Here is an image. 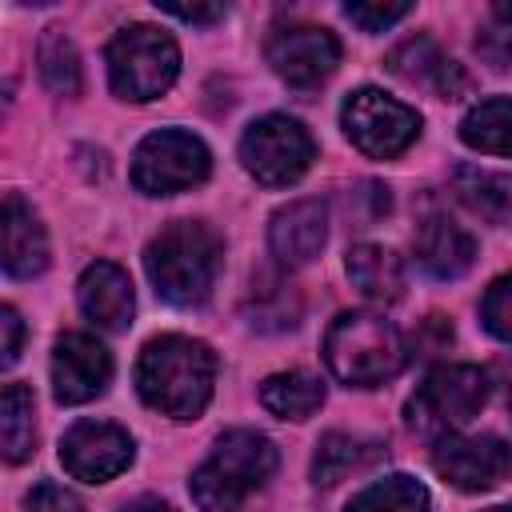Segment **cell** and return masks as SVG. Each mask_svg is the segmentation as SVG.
Instances as JSON below:
<instances>
[{"label": "cell", "instance_id": "6da1fadb", "mask_svg": "<svg viewBox=\"0 0 512 512\" xmlns=\"http://www.w3.org/2000/svg\"><path fill=\"white\" fill-rule=\"evenodd\" d=\"M216 356L192 336H156L136 360V388L148 408L172 420H196L212 396Z\"/></svg>", "mask_w": 512, "mask_h": 512}, {"label": "cell", "instance_id": "7a4b0ae2", "mask_svg": "<svg viewBox=\"0 0 512 512\" xmlns=\"http://www.w3.org/2000/svg\"><path fill=\"white\" fill-rule=\"evenodd\" d=\"M144 268L156 296H164L168 304L176 308L204 304L220 276V240L212 228L196 220H176L148 244Z\"/></svg>", "mask_w": 512, "mask_h": 512}, {"label": "cell", "instance_id": "3957f363", "mask_svg": "<svg viewBox=\"0 0 512 512\" xmlns=\"http://www.w3.org/2000/svg\"><path fill=\"white\" fill-rule=\"evenodd\" d=\"M400 332L376 312H340L324 332V364L340 384L372 388L404 368Z\"/></svg>", "mask_w": 512, "mask_h": 512}, {"label": "cell", "instance_id": "277c9868", "mask_svg": "<svg viewBox=\"0 0 512 512\" xmlns=\"http://www.w3.org/2000/svg\"><path fill=\"white\" fill-rule=\"evenodd\" d=\"M276 468V448L268 436L236 428L224 432L212 456L192 472V500L204 512H236Z\"/></svg>", "mask_w": 512, "mask_h": 512}, {"label": "cell", "instance_id": "5b68a950", "mask_svg": "<svg viewBox=\"0 0 512 512\" xmlns=\"http://www.w3.org/2000/svg\"><path fill=\"white\" fill-rule=\"evenodd\" d=\"M180 72V48L164 28L132 24L108 44V80L124 100H156Z\"/></svg>", "mask_w": 512, "mask_h": 512}, {"label": "cell", "instance_id": "8992f818", "mask_svg": "<svg viewBox=\"0 0 512 512\" xmlns=\"http://www.w3.org/2000/svg\"><path fill=\"white\" fill-rule=\"evenodd\" d=\"M484 400H488V376L480 368L444 364L408 400V428L424 436H448L452 428L468 424L484 408Z\"/></svg>", "mask_w": 512, "mask_h": 512}, {"label": "cell", "instance_id": "52a82bcc", "mask_svg": "<svg viewBox=\"0 0 512 512\" xmlns=\"http://www.w3.org/2000/svg\"><path fill=\"white\" fill-rule=\"evenodd\" d=\"M208 168H212V156L200 136L180 132V128H160L136 144L132 184L148 196H172V192L200 184Z\"/></svg>", "mask_w": 512, "mask_h": 512}, {"label": "cell", "instance_id": "ba28073f", "mask_svg": "<svg viewBox=\"0 0 512 512\" xmlns=\"http://www.w3.org/2000/svg\"><path fill=\"white\" fill-rule=\"evenodd\" d=\"M316 156V144L308 136V128L292 116H260L256 124H248L244 140H240V160L248 168L252 180H260L264 188H284L292 180H300L308 172Z\"/></svg>", "mask_w": 512, "mask_h": 512}, {"label": "cell", "instance_id": "9c48e42d", "mask_svg": "<svg viewBox=\"0 0 512 512\" xmlns=\"http://www.w3.org/2000/svg\"><path fill=\"white\" fill-rule=\"evenodd\" d=\"M340 124H344V136L364 156H376V160L400 156L420 132V116L408 104L384 96L380 88H356L340 108Z\"/></svg>", "mask_w": 512, "mask_h": 512}, {"label": "cell", "instance_id": "30bf717a", "mask_svg": "<svg viewBox=\"0 0 512 512\" xmlns=\"http://www.w3.org/2000/svg\"><path fill=\"white\" fill-rule=\"evenodd\" d=\"M268 64L272 72L292 88H316L328 80L340 64V44L320 24H288L276 28L268 40Z\"/></svg>", "mask_w": 512, "mask_h": 512}, {"label": "cell", "instance_id": "8fae6325", "mask_svg": "<svg viewBox=\"0 0 512 512\" xmlns=\"http://www.w3.org/2000/svg\"><path fill=\"white\" fill-rule=\"evenodd\" d=\"M432 468L464 492H484L512 476V448L500 436H452L448 432L436 440Z\"/></svg>", "mask_w": 512, "mask_h": 512}, {"label": "cell", "instance_id": "7c38bea8", "mask_svg": "<svg viewBox=\"0 0 512 512\" xmlns=\"http://www.w3.org/2000/svg\"><path fill=\"white\" fill-rule=\"evenodd\" d=\"M60 464L84 484H104L132 464V436L108 420H80L60 440Z\"/></svg>", "mask_w": 512, "mask_h": 512}, {"label": "cell", "instance_id": "4fadbf2b", "mask_svg": "<svg viewBox=\"0 0 512 512\" xmlns=\"http://www.w3.org/2000/svg\"><path fill=\"white\" fill-rule=\"evenodd\" d=\"M112 356L88 332H64L52 348V388L60 404H84L108 388Z\"/></svg>", "mask_w": 512, "mask_h": 512}, {"label": "cell", "instance_id": "5bb4252c", "mask_svg": "<svg viewBox=\"0 0 512 512\" xmlns=\"http://www.w3.org/2000/svg\"><path fill=\"white\" fill-rule=\"evenodd\" d=\"M324 236H328V212L320 200H292L268 224L272 256L284 268H300V264L316 260L324 248Z\"/></svg>", "mask_w": 512, "mask_h": 512}, {"label": "cell", "instance_id": "9a60e30c", "mask_svg": "<svg viewBox=\"0 0 512 512\" xmlns=\"http://www.w3.org/2000/svg\"><path fill=\"white\" fill-rule=\"evenodd\" d=\"M76 296H80V308L92 324L108 328V332H124L132 324V308H136V296H132V280L124 268L108 264V260H96L84 268L80 284H76Z\"/></svg>", "mask_w": 512, "mask_h": 512}, {"label": "cell", "instance_id": "2e32d148", "mask_svg": "<svg viewBox=\"0 0 512 512\" xmlns=\"http://www.w3.org/2000/svg\"><path fill=\"white\" fill-rule=\"evenodd\" d=\"M412 244H416V260H420L424 272L436 276V280H456V276H464V272L472 268V260H476V240H472L456 220H448V216H440V212H432V216L420 220Z\"/></svg>", "mask_w": 512, "mask_h": 512}, {"label": "cell", "instance_id": "e0dca14e", "mask_svg": "<svg viewBox=\"0 0 512 512\" xmlns=\"http://www.w3.org/2000/svg\"><path fill=\"white\" fill-rule=\"evenodd\" d=\"M388 68H392L400 80H408V84H428V88H436L444 100H456V96L468 88V76L460 72V64H452L428 36H412V40H404L400 48H392Z\"/></svg>", "mask_w": 512, "mask_h": 512}, {"label": "cell", "instance_id": "ac0fdd59", "mask_svg": "<svg viewBox=\"0 0 512 512\" xmlns=\"http://www.w3.org/2000/svg\"><path fill=\"white\" fill-rule=\"evenodd\" d=\"M48 264V236L36 212L8 192L4 196V272L8 276H36Z\"/></svg>", "mask_w": 512, "mask_h": 512}, {"label": "cell", "instance_id": "d6986e66", "mask_svg": "<svg viewBox=\"0 0 512 512\" xmlns=\"http://www.w3.org/2000/svg\"><path fill=\"white\" fill-rule=\"evenodd\" d=\"M348 280L376 304H392L404 296V264L392 248L380 244H356L348 252Z\"/></svg>", "mask_w": 512, "mask_h": 512}, {"label": "cell", "instance_id": "ffe728a7", "mask_svg": "<svg viewBox=\"0 0 512 512\" xmlns=\"http://www.w3.org/2000/svg\"><path fill=\"white\" fill-rule=\"evenodd\" d=\"M452 184H456V196H460L476 216H484L488 224H504V220H508V212H512V176L460 164V168L452 172Z\"/></svg>", "mask_w": 512, "mask_h": 512}, {"label": "cell", "instance_id": "44dd1931", "mask_svg": "<svg viewBox=\"0 0 512 512\" xmlns=\"http://www.w3.org/2000/svg\"><path fill=\"white\" fill-rule=\"evenodd\" d=\"M460 140L476 152L512 156V96H488L476 108H468L460 124Z\"/></svg>", "mask_w": 512, "mask_h": 512}, {"label": "cell", "instance_id": "7402d4cb", "mask_svg": "<svg viewBox=\"0 0 512 512\" xmlns=\"http://www.w3.org/2000/svg\"><path fill=\"white\" fill-rule=\"evenodd\" d=\"M260 404L280 420H308L324 404V384L308 372H280L264 380Z\"/></svg>", "mask_w": 512, "mask_h": 512}, {"label": "cell", "instance_id": "603a6c76", "mask_svg": "<svg viewBox=\"0 0 512 512\" xmlns=\"http://www.w3.org/2000/svg\"><path fill=\"white\" fill-rule=\"evenodd\" d=\"M32 392L24 384H4V400H0V444L8 464H20L32 444H36V420H32Z\"/></svg>", "mask_w": 512, "mask_h": 512}, {"label": "cell", "instance_id": "cb8c5ba5", "mask_svg": "<svg viewBox=\"0 0 512 512\" xmlns=\"http://www.w3.org/2000/svg\"><path fill=\"white\" fill-rule=\"evenodd\" d=\"M348 512H428V488L404 472L384 476L368 488H360L348 500Z\"/></svg>", "mask_w": 512, "mask_h": 512}, {"label": "cell", "instance_id": "d4e9b609", "mask_svg": "<svg viewBox=\"0 0 512 512\" xmlns=\"http://www.w3.org/2000/svg\"><path fill=\"white\" fill-rule=\"evenodd\" d=\"M36 64H40V80L56 96H76L80 92V56H76L72 40L60 28H44V36L36 44Z\"/></svg>", "mask_w": 512, "mask_h": 512}, {"label": "cell", "instance_id": "484cf974", "mask_svg": "<svg viewBox=\"0 0 512 512\" xmlns=\"http://www.w3.org/2000/svg\"><path fill=\"white\" fill-rule=\"evenodd\" d=\"M372 456V448H364V440L344 436V432H328L316 444V460H312V480L316 484H336L340 476H348L352 468H360Z\"/></svg>", "mask_w": 512, "mask_h": 512}, {"label": "cell", "instance_id": "4316f807", "mask_svg": "<svg viewBox=\"0 0 512 512\" xmlns=\"http://www.w3.org/2000/svg\"><path fill=\"white\" fill-rule=\"evenodd\" d=\"M480 320L496 340L512 344V276H500L488 284V292L480 300Z\"/></svg>", "mask_w": 512, "mask_h": 512}, {"label": "cell", "instance_id": "83f0119b", "mask_svg": "<svg viewBox=\"0 0 512 512\" xmlns=\"http://www.w3.org/2000/svg\"><path fill=\"white\" fill-rule=\"evenodd\" d=\"M344 16L364 32H384L388 24L408 16V4H344Z\"/></svg>", "mask_w": 512, "mask_h": 512}, {"label": "cell", "instance_id": "f1b7e54d", "mask_svg": "<svg viewBox=\"0 0 512 512\" xmlns=\"http://www.w3.org/2000/svg\"><path fill=\"white\" fill-rule=\"evenodd\" d=\"M28 512H84V504H80L68 488H60V484H52V480H40V484L28 492Z\"/></svg>", "mask_w": 512, "mask_h": 512}, {"label": "cell", "instance_id": "f546056e", "mask_svg": "<svg viewBox=\"0 0 512 512\" xmlns=\"http://www.w3.org/2000/svg\"><path fill=\"white\" fill-rule=\"evenodd\" d=\"M476 52L492 64V68H512V28H492L476 36Z\"/></svg>", "mask_w": 512, "mask_h": 512}, {"label": "cell", "instance_id": "4dcf8cb0", "mask_svg": "<svg viewBox=\"0 0 512 512\" xmlns=\"http://www.w3.org/2000/svg\"><path fill=\"white\" fill-rule=\"evenodd\" d=\"M160 12H168V16H176V20H184V24H212V20H224V8L220 4H208V8H200V4H160Z\"/></svg>", "mask_w": 512, "mask_h": 512}, {"label": "cell", "instance_id": "1f68e13d", "mask_svg": "<svg viewBox=\"0 0 512 512\" xmlns=\"http://www.w3.org/2000/svg\"><path fill=\"white\" fill-rule=\"evenodd\" d=\"M0 328H4V364H12L16 356H20V316H16V308H4L0 312Z\"/></svg>", "mask_w": 512, "mask_h": 512}, {"label": "cell", "instance_id": "d6a6232c", "mask_svg": "<svg viewBox=\"0 0 512 512\" xmlns=\"http://www.w3.org/2000/svg\"><path fill=\"white\" fill-rule=\"evenodd\" d=\"M124 512H172V508H168L164 500H148V496H144V500H136V504H128Z\"/></svg>", "mask_w": 512, "mask_h": 512}, {"label": "cell", "instance_id": "836d02e7", "mask_svg": "<svg viewBox=\"0 0 512 512\" xmlns=\"http://www.w3.org/2000/svg\"><path fill=\"white\" fill-rule=\"evenodd\" d=\"M492 12H496V20H500L504 28H512V4H508V0H500V4L492 8Z\"/></svg>", "mask_w": 512, "mask_h": 512}, {"label": "cell", "instance_id": "e575fe53", "mask_svg": "<svg viewBox=\"0 0 512 512\" xmlns=\"http://www.w3.org/2000/svg\"><path fill=\"white\" fill-rule=\"evenodd\" d=\"M488 512H512V508H488Z\"/></svg>", "mask_w": 512, "mask_h": 512}, {"label": "cell", "instance_id": "d590c367", "mask_svg": "<svg viewBox=\"0 0 512 512\" xmlns=\"http://www.w3.org/2000/svg\"><path fill=\"white\" fill-rule=\"evenodd\" d=\"M508 412H512V396H508Z\"/></svg>", "mask_w": 512, "mask_h": 512}]
</instances>
